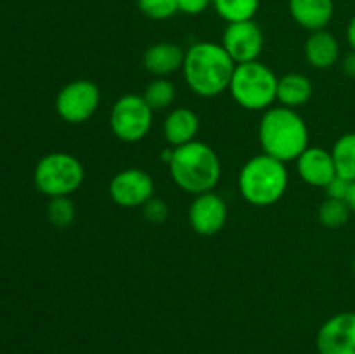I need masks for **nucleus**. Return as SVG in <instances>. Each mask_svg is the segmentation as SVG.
I'll return each instance as SVG.
<instances>
[{
    "mask_svg": "<svg viewBox=\"0 0 355 354\" xmlns=\"http://www.w3.org/2000/svg\"><path fill=\"white\" fill-rule=\"evenodd\" d=\"M312 94H314V87H312L309 76L302 75V73H286V75L279 76L277 101L281 106L297 110L311 101Z\"/></svg>",
    "mask_w": 355,
    "mask_h": 354,
    "instance_id": "obj_18",
    "label": "nucleus"
},
{
    "mask_svg": "<svg viewBox=\"0 0 355 354\" xmlns=\"http://www.w3.org/2000/svg\"><path fill=\"white\" fill-rule=\"evenodd\" d=\"M354 273H355V259H354Z\"/></svg>",
    "mask_w": 355,
    "mask_h": 354,
    "instance_id": "obj_31",
    "label": "nucleus"
},
{
    "mask_svg": "<svg viewBox=\"0 0 355 354\" xmlns=\"http://www.w3.org/2000/svg\"><path fill=\"white\" fill-rule=\"evenodd\" d=\"M279 78L260 61L236 65L229 83V94L236 104L248 111H266L277 101Z\"/></svg>",
    "mask_w": 355,
    "mask_h": 354,
    "instance_id": "obj_5",
    "label": "nucleus"
},
{
    "mask_svg": "<svg viewBox=\"0 0 355 354\" xmlns=\"http://www.w3.org/2000/svg\"><path fill=\"white\" fill-rule=\"evenodd\" d=\"M101 104V90L92 80L78 78L66 83L55 96V111L66 124L80 125L96 115Z\"/></svg>",
    "mask_w": 355,
    "mask_h": 354,
    "instance_id": "obj_8",
    "label": "nucleus"
},
{
    "mask_svg": "<svg viewBox=\"0 0 355 354\" xmlns=\"http://www.w3.org/2000/svg\"><path fill=\"white\" fill-rule=\"evenodd\" d=\"M85 179V170L76 156L64 151L49 153L38 160L33 172L37 189L49 198L69 196Z\"/></svg>",
    "mask_w": 355,
    "mask_h": 354,
    "instance_id": "obj_6",
    "label": "nucleus"
},
{
    "mask_svg": "<svg viewBox=\"0 0 355 354\" xmlns=\"http://www.w3.org/2000/svg\"><path fill=\"white\" fill-rule=\"evenodd\" d=\"M347 205H349L350 212L355 214V180L352 184H350V189H349V194H347Z\"/></svg>",
    "mask_w": 355,
    "mask_h": 354,
    "instance_id": "obj_30",
    "label": "nucleus"
},
{
    "mask_svg": "<svg viewBox=\"0 0 355 354\" xmlns=\"http://www.w3.org/2000/svg\"><path fill=\"white\" fill-rule=\"evenodd\" d=\"M288 9L298 26L309 31L326 30L335 14L333 0H288Z\"/></svg>",
    "mask_w": 355,
    "mask_h": 354,
    "instance_id": "obj_15",
    "label": "nucleus"
},
{
    "mask_svg": "<svg viewBox=\"0 0 355 354\" xmlns=\"http://www.w3.org/2000/svg\"><path fill=\"white\" fill-rule=\"evenodd\" d=\"M222 47L236 65L259 61L263 51L262 28L253 19L229 23L222 35Z\"/></svg>",
    "mask_w": 355,
    "mask_h": 354,
    "instance_id": "obj_10",
    "label": "nucleus"
},
{
    "mask_svg": "<svg viewBox=\"0 0 355 354\" xmlns=\"http://www.w3.org/2000/svg\"><path fill=\"white\" fill-rule=\"evenodd\" d=\"M137 7L146 17L155 21L170 19L179 12L177 0H137Z\"/></svg>",
    "mask_w": 355,
    "mask_h": 354,
    "instance_id": "obj_24",
    "label": "nucleus"
},
{
    "mask_svg": "<svg viewBox=\"0 0 355 354\" xmlns=\"http://www.w3.org/2000/svg\"><path fill=\"white\" fill-rule=\"evenodd\" d=\"M142 97L153 111L166 110L175 101V85L166 78H155L146 85Z\"/></svg>",
    "mask_w": 355,
    "mask_h": 354,
    "instance_id": "obj_21",
    "label": "nucleus"
},
{
    "mask_svg": "<svg viewBox=\"0 0 355 354\" xmlns=\"http://www.w3.org/2000/svg\"><path fill=\"white\" fill-rule=\"evenodd\" d=\"M335 160L336 174L343 179L354 183L355 180V132H347L340 135L331 149Z\"/></svg>",
    "mask_w": 355,
    "mask_h": 354,
    "instance_id": "obj_19",
    "label": "nucleus"
},
{
    "mask_svg": "<svg viewBox=\"0 0 355 354\" xmlns=\"http://www.w3.org/2000/svg\"><path fill=\"white\" fill-rule=\"evenodd\" d=\"M295 162H297L298 176L309 186L324 189L338 176L331 151L321 146H309Z\"/></svg>",
    "mask_w": 355,
    "mask_h": 354,
    "instance_id": "obj_13",
    "label": "nucleus"
},
{
    "mask_svg": "<svg viewBox=\"0 0 355 354\" xmlns=\"http://www.w3.org/2000/svg\"><path fill=\"white\" fill-rule=\"evenodd\" d=\"M259 141L267 155L284 163L295 162L309 148V127L293 108H269L260 120Z\"/></svg>",
    "mask_w": 355,
    "mask_h": 354,
    "instance_id": "obj_2",
    "label": "nucleus"
},
{
    "mask_svg": "<svg viewBox=\"0 0 355 354\" xmlns=\"http://www.w3.org/2000/svg\"><path fill=\"white\" fill-rule=\"evenodd\" d=\"M153 125V110L144 97L123 94L118 97L110 113V127L121 142H139L149 134Z\"/></svg>",
    "mask_w": 355,
    "mask_h": 354,
    "instance_id": "obj_7",
    "label": "nucleus"
},
{
    "mask_svg": "<svg viewBox=\"0 0 355 354\" xmlns=\"http://www.w3.org/2000/svg\"><path fill=\"white\" fill-rule=\"evenodd\" d=\"M215 12L225 23H239L250 21L259 12L260 0H211Z\"/></svg>",
    "mask_w": 355,
    "mask_h": 354,
    "instance_id": "obj_20",
    "label": "nucleus"
},
{
    "mask_svg": "<svg viewBox=\"0 0 355 354\" xmlns=\"http://www.w3.org/2000/svg\"><path fill=\"white\" fill-rule=\"evenodd\" d=\"M229 208L224 198L215 191H207L194 196L191 201L187 219L194 233L200 236H215L227 222Z\"/></svg>",
    "mask_w": 355,
    "mask_h": 354,
    "instance_id": "obj_11",
    "label": "nucleus"
},
{
    "mask_svg": "<svg viewBox=\"0 0 355 354\" xmlns=\"http://www.w3.org/2000/svg\"><path fill=\"white\" fill-rule=\"evenodd\" d=\"M350 180L343 179V177L336 176L328 186L324 187L326 191V196L328 198H336V200H347V194H349L350 189Z\"/></svg>",
    "mask_w": 355,
    "mask_h": 354,
    "instance_id": "obj_26",
    "label": "nucleus"
},
{
    "mask_svg": "<svg viewBox=\"0 0 355 354\" xmlns=\"http://www.w3.org/2000/svg\"><path fill=\"white\" fill-rule=\"evenodd\" d=\"M168 170L172 180L180 189L196 196L217 187L222 165L211 146L201 141H193L173 148Z\"/></svg>",
    "mask_w": 355,
    "mask_h": 354,
    "instance_id": "obj_3",
    "label": "nucleus"
},
{
    "mask_svg": "<svg viewBox=\"0 0 355 354\" xmlns=\"http://www.w3.org/2000/svg\"><path fill=\"white\" fill-rule=\"evenodd\" d=\"M110 196L121 208H142L155 196V180L142 169H123L111 179Z\"/></svg>",
    "mask_w": 355,
    "mask_h": 354,
    "instance_id": "obj_9",
    "label": "nucleus"
},
{
    "mask_svg": "<svg viewBox=\"0 0 355 354\" xmlns=\"http://www.w3.org/2000/svg\"><path fill=\"white\" fill-rule=\"evenodd\" d=\"M184 51L180 45L172 42H158L148 47L142 56V65L146 71L155 75L156 78H166L172 73L182 69L184 65Z\"/></svg>",
    "mask_w": 355,
    "mask_h": 354,
    "instance_id": "obj_14",
    "label": "nucleus"
},
{
    "mask_svg": "<svg viewBox=\"0 0 355 354\" xmlns=\"http://www.w3.org/2000/svg\"><path fill=\"white\" fill-rule=\"evenodd\" d=\"M342 71L345 73L349 78H355V51L349 52V54L342 59Z\"/></svg>",
    "mask_w": 355,
    "mask_h": 354,
    "instance_id": "obj_28",
    "label": "nucleus"
},
{
    "mask_svg": "<svg viewBox=\"0 0 355 354\" xmlns=\"http://www.w3.org/2000/svg\"><path fill=\"white\" fill-rule=\"evenodd\" d=\"M200 132V117L191 108H173L163 121V135L172 148L196 141Z\"/></svg>",
    "mask_w": 355,
    "mask_h": 354,
    "instance_id": "obj_16",
    "label": "nucleus"
},
{
    "mask_svg": "<svg viewBox=\"0 0 355 354\" xmlns=\"http://www.w3.org/2000/svg\"><path fill=\"white\" fill-rule=\"evenodd\" d=\"M319 354H355V312L345 311L322 323L315 335Z\"/></svg>",
    "mask_w": 355,
    "mask_h": 354,
    "instance_id": "obj_12",
    "label": "nucleus"
},
{
    "mask_svg": "<svg viewBox=\"0 0 355 354\" xmlns=\"http://www.w3.org/2000/svg\"><path fill=\"white\" fill-rule=\"evenodd\" d=\"M142 214H144L146 221L153 222V224H162L168 217V207L163 200L153 196L148 203L142 207Z\"/></svg>",
    "mask_w": 355,
    "mask_h": 354,
    "instance_id": "obj_25",
    "label": "nucleus"
},
{
    "mask_svg": "<svg viewBox=\"0 0 355 354\" xmlns=\"http://www.w3.org/2000/svg\"><path fill=\"white\" fill-rule=\"evenodd\" d=\"M234 68L236 62L222 44L196 42L184 56L182 75L193 94L211 99L229 90Z\"/></svg>",
    "mask_w": 355,
    "mask_h": 354,
    "instance_id": "obj_1",
    "label": "nucleus"
},
{
    "mask_svg": "<svg viewBox=\"0 0 355 354\" xmlns=\"http://www.w3.org/2000/svg\"><path fill=\"white\" fill-rule=\"evenodd\" d=\"M288 183L286 163L267 153L246 160L238 176L239 194L253 207L276 205L286 193Z\"/></svg>",
    "mask_w": 355,
    "mask_h": 354,
    "instance_id": "obj_4",
    "label": "nucleus"
},
{
    "mask_svg": "<svg viewBox=\"0 0 355 354\" xmlns=\"http://www.w3.org/2000/svg\"><path fill=\"white\" fill-rule=\"evenodd\" d=\"M347 42L352 47V51H355V16L349 21V26H347Z\"/></svg>",
    "mask_w": 355,
    "mask_h": 354,
    "instance_id": "obj_29",
    "label": "nucleus"
},
{
    "mask_svg": "<svg viewBox=\"0 0 355 354\" xmlns=\"http://www.w3.org/2000/svg\"><path fill=\"white\" fill-rule=\"evenodd\" d=\"M304 54L309 65L315 69H328L340 59V44L333 33L326 30L311 31L305 40Z\"/></svg>",
    "mask_w": 355,
    "mask_h": 354,
    "instance_id": "obj_17",
    "label": "nucleus"
},
{
    "mask_svg": "<svg viewBox=\"0 0 355 354\" xmlns=\"http://www.w3.org/2000/svg\"><path fill=\"white\" fill-rule=\"evenodd\" d=\"M210 3L211 0H177L179 12L187 14V16H200Z\"/></svg>",
    "mask_w": 355,
    "mask_h": 354,
    "instance_id": "obj_27",
    "label": "nucleus"
},
{
    "mask_svg": "<svg viewBox=\"0 0 355 354\" xmlns=\"http://www.w3.org/2000/svg\"><path fill=\"white\" fill-rule=\"evenodd\" d=\"M350 208L347 205L345 200H336V198H328L319 205L318 210V219L324 228L336 229L342 228L343 224H347L350 219Z\"/></svg>",
    "mask_w": 355,
    "mask_h": 354,
    "instance_id": "obj_22",
    "label": "nucleus"
},
{
    "mask_svg": "<svg viewBox=\"0 0 355 354\" xmlns=\"http://www.w3.org/2000/svg\"><path fill=\"white\" fill-rule=\"evenodd\" d=\"M75 203L69 200V196L51 198L47 205V217L58 228H68L75 221Z\"/></svg>",
    "mask_w": 355,
    "mask_h": 354,
    "instance_id": "obj_23",
    "label": "nucleus"
}]
</instances>
